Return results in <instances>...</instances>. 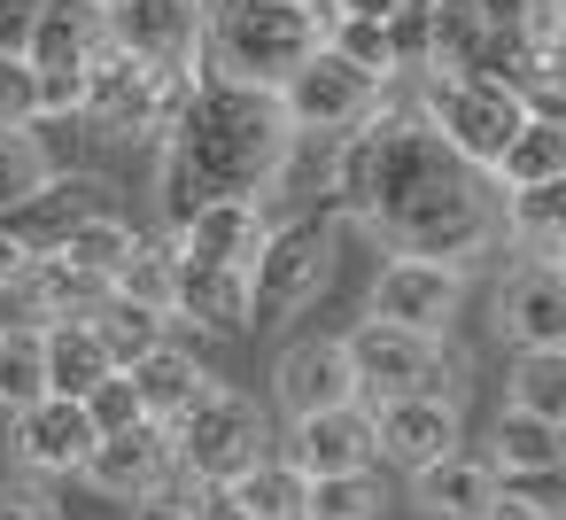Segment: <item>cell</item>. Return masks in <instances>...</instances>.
Returning a JSON list of instances; mask_svg holds the SVG:
<instances>
[{
    "instance_id": "10",
    "label": "cell",
    "mask_w": 566,
    "mask_h": 520,
    "mask_svg": "<svg viewBox=\"0 0 566 520\" xmlns=\"http://www.w3.org/2000/svg\"><path fill=\"white\" fill-rule=\"evenodd\" d=\"M465 311V272L427 264V257H388L373 272V326H396L411 342H442Z\"/></svg>"
},
{
    "instance_id": "44",
    "label": "cell",
    "mask_w": 566,
    "mask_h": 520,
    "mask_svg": "<svg viewBox=\"0 0 566 520\" xmlns=\"http://www.w3.org/2000/svg\"><path fill=\"white\" fill-rule=\"evenodd\" d=\"M396 9H411V0H326L318 17H349V24H388Z\"/></svg>"
},
{
    "instance_id": "36",
    "label": "cell",
    "mask_w": 566,
    "mask_h": 520,
    "mask_svg": "<svg viewBox=\"0 0 566 520\" xmlns=\"http://www.w3.org/2000/svg\"><path fill=\"white\" fill-rule=\"evenodd\" d=\"M303 520H380V481H373V474L303 481Z\"/></svg>"
},
{
    "instance_id": "33",
    "label": "cell",
    "mask_w": 566,
    "mask_h": 520,
    "mask_svg": "<svg viewBox=\"0 0 566 520\" xmlns=\"http://www.w3.org/2000/svg\"><path fill=\"white\" fill-rule=\"evenodd\" d=\"M249 520H303V474L287 458H256L233 489H226Z\"/></svg>"
},
{
    "instance_id": "45",
    "label": "cell",
    "mask_w": 566,
    "mask_h": 520,
    "mask_svg": "<svg viewBox=\"0 0 566 520\" xmlns=\"http://www.w3.org/2000/svg\"><path fill=\"white\" fill-rule=\"evenodd\" d=\"M133 520H195V489L187 497H148V505H133Z\"/></svg>"
},
{
    "instance_id": "35",
    "label": "cell",
    "mask_w": 566,
    "mask_h": 520,
    "mask_svg": "<svg viewBox=\"0 0 566 520\" xmlns=\"http://www.w3.org/2000/svg\"><path fill=\"white\" fill-rule=\"evenodd\" d=\"M109 295L140 303V311H164L171 319V241H133V257L117 264Z\"/></svg>"
},
{
    "instance_id": "25",
    "label": "cell",
    "mask_w": 566,
    "mask_h": 520,
    "mask_svg": "<svg viewBox=\"0 0 566 520\" xmlns=\"http://www.w3.org/2000/svg\"><path fill=\"white\" fill-rule=\"evenodd\" d=\"M496 481H527V474H558L566 466V435L551 419H527V412H496L489 427V458H481Z\"/></svg>"
},
{
    "instance_id": "2",
    "label": "cell",
    "mask_w": 566,
    "mask_h": 520,
    "mask_svg": "<svg viewBox=\"0 0 566 520\" xmlns=\"http://www.w3.org/2000/svg\"><path fill=\"white\" fill-rule=\"evenodd\" d=\"M295 133L280 117L272 94H241L202 79L187 94V110L171 117V148H164V226L179 233L202 202H256L280 164H287Z\"/></svg>"
},
{
    "instance_id": "4",
    "label": "cell",
    "mask_w": 566,
    "mask_h": 520,
    "mask_svg": "<svg viewBox=\"0 0 566 520\" xmlns=\"http://www.w3.org/2000/svg\"><path fill=\"white\" fill-rule=\"evenodd\" d=\"M256 458H272V427L241 388H210L179 427H171V466L195 474V489H233Z\"/></svg>"
},
{
    "instance_id": "8",
    "label": "cell",
    "mask_w": 566,
    "mask_h": 520,
    "mask_svg": "<svg viewBox=\"0 0 566 520\" xmlns=\"http://www.w3.org/2000/svg\"><path fill=\"white\" fill-rule=\"evenodd\" d=\"M380 79H365V71H349L342 55H311L272 102H280V117H287V133L295 141H349L365 117H380Z\"/></svg>"
},
{
    "instance_id": "18",
    "label": "cell",
    "mask_w": 566,
    "mask_h": 520,
    "mask_svg": "<svg viewBox=\"0 0 566 520\" xmlns=\"http://www.w3.org/2000/svg\"><path fill=\"white\" fill-rule=\"evenodd\" d=\"M264 233H272L264 202H202V210L171 233V249L195 257V264H218V272H249L256 249H264Z\"/></svg>"
},
{
    "instance_id": "29",
    "label": "cell",
    "mask_w": 566,
    "mask_h": 520,
    "mask_svg": "<svg viewBox=\"0 0 566 520\" xmlns=\"http://www.w3.org/2000/svg\"><path fill=\"white\" fill-rule=\"evenodd\" d=\"M496 179H504V195H520V187H558V179H566V125H558V117H527V125L504 141Z\"/></svg>"
},
{
    "instance_id": "47",
    "label": "cell",
    "mask_w": 566,
    "mask_h": 520,
    "mask_svg": "<svg viewBox=\"0 0 566 520\" xmlns=\"http://www.w3.org/2000/svg\"><path fill=\"white\" fill-rule=\"evenodd\" d=\"M24 264H32V257H24V249L9 241V226H0V295H9V288L24 280Z\"/></svg>"
},
{
    "instance_id": "41",
    "label": "cell",
    "mask_w": 566,
    "mask_h": 520,
    "mask_svg": "<svg viewBox=\"0 0 566 520\" xmlns=\"http://www.w3.org/2000/svg\"><path fill=\"white\" fill-rule=\"evenodd\" d=\"M40 32V0H0V63H24Z\"/></svg>"
},
{
    "instance_id": "26",
    "label": "cell",
    "mask_w": 566,
    "mask_h": 520,
    "mask_svg": "<svg viewBox=\"0 0 566 520\" xmlns=\"http://www.w3.org/2000/svg\"><path fill=\"white\" fill-rule=\"evenodd\" d=\"M504 241H512L527 264H551V272H558V249H566V179H558V187H520V195H504Z\"/></svg>"
},
{
    "instance_id": "34",
    "label": "cell",
    "mask_w": 566,
    "mask_h": 520,
    "mask_svg": "<svg viewBox=\"0 0 566 520\" xmlns=\"http://www.w3.org/2000/svg\"><path fill=\"white\" fill-rule=\"evenodd\" d=\"M48 396V365H40V326H0V412H24Z\"/></svg>"
},
{
    "instance_id": "37",
    "label": "cell",
    "mask_w": 566,
    "mask_h": 520,
    "mask_svg": "<svg viewBox=\"0 0 566 520\" xmlns=\"http://www.w3.org/2000/svg\"><path fill=\"white\" fill-rule=\"evenodd\" d=\"M40 187H48V148H40V133H0V218L24 210Z\"/></svg>"
},
{
    "instance_id": "49",
    "label": "cell",
    "mask_w": 566,
    "mask_h": 520,
    "mask_svg": "<svg viewBox=\"0 0 566 520\" xmlns=\"http://www.w3.org/2000/svg\"><path fill=\"white\" fill-rule=\"evenodd\" d=\"M287 9H326V0H287Z\"/></svg>"
},
{
    "instance_id": "13",
    "label": "cell",
    "mask_w": 566,
    "mask_h": 520,
    "mask_svg": "<svg viewBox=\"0 0 566 520\" xmlns=\"http://www.w3.org/2000/svg\"><path fill=\"white\" fill-rule=\"evenodd\" d=\"M109 17V48L148 63V71H187L195 32H202V0H117Z\"/></svg>"
},
{
    "instance_id": "24",
    "label": "cell",
    "mask_w": 566,
    "mask_h": 520,
    "mask_svg": "<svg viewBox=\"0 0 566 520\" xmlns=\"http://www.w3.org/2000/svg\"><path fill=\"white\" fill-rule=\"evenodd\" d=\"M411 505L434 512V520H481V512L496 505V474H489L481 458L450 450V458H434L427 474H411Z\"/></svg>"
},
{
    "instance_id": "6",
    "label": "cell",
    "mask_w": 566,
    "mask_h": 520,
    "mask_svg": "<svg viewBox=\"0 0 566 520\" xmlns=\"http://www.w3.org/2000/svg\"><path fill=\"white\" fill-rule=\"evenodd\" d=\"M187 94H195L187 71H148V63L102 48L86 63V110L78 117H94L102 133H171V117L187 110Z\"/></svg>"
},
{
    "instance_id": "30",
    "label": "cell",
    "mask_w": 566,
    "mask_h": 520,
    "mask_svg": "<svg viewBox=\"0 0 566 520\" xmlns=\"http://www.w3.org/2000/svg\"><path fill=\"white\" fill-rule=\"evenodd\" d=\"M133 241H140V233H133L117 210H94V218H78L48 257H63L71 272H86V280H102V288H109V280H117V264L133 257Z\"/></svg>"
},
{
    "instance_id": "23",
    "label": "cell",
    "mask_w": 566,
    "mask_h": 520,
    "mask_svg": "<svg viewBox=\"0 0 566 520\" xmlns=\"http://www.w3.org/2000/svg\"><path fill=\"white\" fill-rule=\"evenodd\" d=\"M40 365H48V396H71V404H86L117 365L102 357V342H94V326L86 319H55V326H40Z\"/></svg>"
},
{
    "instance_id": "31",
    "label": "cell",
    "mask_w": 566,
    "mask_h": 520,
    "mask_svg": "<svg viewBox=\"0 0 566 520\" xmlns=\"http://www.w3.org/2000/svg\"><path fill=\"white\" fill-rule=\"evenodd\" d=\"M504 412H527V419H566V350H520L512 357V381H504Z\"/></svg>"
},
{
    "instance_id": "5",
    "label": "cell",
    "mask_w": 566,
    "mask_h": 520,
    "mask_svg": "<svg viewBox=\"0 0 566 520\" xmlns=\"http://www.w3.org/2000/svg\"><path fill=\"white\" fill-rule=\"evenodd\" d=\"M342 357H349V373H357V404L373 396V404H396V396H434V404H458V388H465V365L442 350V342H411V334H396V326H357V334H342Z\"/></svg>"
},
{
    "instance_id": "3",
    "label": "cell",
    "mask_w": 566,
    "mask_h": 520,
    "mask_svg": "<svg viewBox=\"0 0 566 520\" xmlns=\"http://www.w3.org/2000/svg\"><path fill=\"white\" fill-rule=\"evenodd\" d=\"M318 55V9L287 0H210V79L241 94H280Z\"/></svg>"
},
{
    "instance_id": "16",
    "label": "cell",
    "mask_w": 566,
    "mask_h": 520,
    "mask_svg": "<svg viewBox=\"0 0 566 520\" xmlns=\"http://www.w3.org/2000/svg\"><path fill=\"white\" fill-rule=\"evenodd\" d=\"M78 474H86L102 497H117V505H148V497H164V481H171V435L148 427V419L125 427V435H102Z\"/></svg>"
},
{
    "instance_id": "27",
    "label": "cell",
    "mask_w": 566,
    "mask_h": 520,
    "mask_svg": "<svg viewBox=\"0 0 566 520\" xmlns=\"http://www.w3.org/2000/svg\"><path fill=\"white\" fill-rule=\"evenodd\" d=\"M86 326H94V342H102V357H109L117 373H133L140 357H156V350L171 342V319H164V311H140V303H125V295H102V303L86 311Z\"/></svg>"
},
{
    "instance_id": "11",
    "label": "cell",
    "mask_w": 566,
    "mask_h": 520,
    "mask_svg": "<svg viewBox=\"0 0 566 520\" xmlns=\"http://www.w3.org/2000/svg\"><path fill=\"white\" fill-rule=\"evenodd\" d=\"M272 396L287 419H311V412H342L357 404V373L342 357V334H303L272 357Z\"/></svg>"
},
{
    "instance_id": "48",
    "label": "cell",
    "mask_w": 566,
    "mask_h": 520,
    "mask_svg": "<svg viewBox=\"0 0 566 520\" xmlns=\"http://www.w3.org/2000/svg\"><path fill=\"white\" fill-rule=\"evenodd\" d=\"M481 520H512V512H504V505H489V512H481Z\"/></svg>"
},
{
    "instance_id": "32",
    "label": "cell",
    "mask_w": 566,
    "mask_h": 520,
    "mask_svg": "<svg viewBox=\"0 0 566 520\" xmlns=\"http://www.w3.org/2000/svg\"><path fill=\"white\" fill-rule=\"evenodd\" d=\"M481 40H489V24L473 0H427V79H458Z\"/></svg>"
},
{
    "instance_id": "19",
    "label": "cell",
    "mask_w": 566,
    "mask_h": 520,
    "mask_svg": "<svg viewBox=\"0 0 566 520\" xmlns=\"http://www.w3.org/2000/svg\"><path fill=\"white\" fill-rule=\"evenodd\" d=\"M125 381H133V396H140V419H148V427H164V435H171V427H179L210 388H218V373H210L195 350H179V342H164L156 357H140Z\"/></svg>"
},
{
    "instance_id": "21",
    "label": "cell",
    "mask_w": 566,
    "mask_h": 520,
    "mask_svg": "<svg viewBox=\"0 0 566 520\" xmlns=\"http://www.w3.org/2000/svg\"><path fill=\"white\" fill-rule=\"evenodd\" d=\"M109 48V17L94 9V0H40V32H32V71H86L94 55Z\"/></svg>"
},
{
    "instance_id": "7",
    "label": "cell",
    "mask_w": 566,
    "mask_h": 520,
    "mask_svg": "<svg viewBox=\"0 0 566 520\" xmlns=\"http://www.w3.org/2000/svg\"><path fill=\"white\" fill-rule=\"evenodd\" d=\"M419 125H427L465 171H496V156H504V141L527 125V110H520L512 94H496V86L427 79V94H419Z\"/></svg>"
},
{
    "instance_id": "46",
    "label": "cell",
    "mask_w": 566,
    "mask_h": 520,
    "mask_svg": "<svg viewBox=\"0 0 566 520\" xmlns=\"http://www.w3.org/2000/svg\"><path fill=\"white\" fill-rule=\"evenodd\" d=\"M195 520H249V512H241L226 489H195Z\"/></svg>"
},
{
    "instance_id": "9",
    "label": "cell",
    "mask_w": 566,
    "mask_h": 520,
    "mask_svg": "<svg viewBox=\"0 0 566 520\" xmlns=\"http://www.w3.org/2000/svg\"><path fill=\"white\" fill-rule=\"evenodd\" d=\"M326 272H334V226L326 218H287V226L264 233V249L249 264V311L287 319L326 288Z\"/></svg>"
},
{
    "instance_id": "22",
    "label": "cell",
    "mask_w": 566,
    "mask_h": 520,
    "mask_svg": "<svg viewBox=\"0 0 566 520\" xmlns=\"http://www.w3.org/2000/svg\"><path fill=\"white\" fill-rule=\"evenodd\" d=\"M102 210V187L94 179H48L24 210H9V218H0V226H9V241L24 249V257H48L78 218H94Z\"/></svg>"
},
{
    "instance_id": "43",
    "label": "cell",
    "mask_w": 566,
    "mask_h": 520,
    "mask_svg": "<svg viewBox=\"0 0 566 520\" xmlns=\"http://www.w3.org/2000/svg\"><path fill=\"white\" fill-rule=\"evenodd\" d=\"M0 520H63V512H55V497L32 489V481H0Z\"/></svg>"
},
{
    "instance_id": "50",
    "label": "cell",
    "mask_w": 566,
    "mask_h": 520,
    "mask_svg": "<svg viewBox=\"0 0 566 520\" xmlns=\"http://www.w3.org/2000/svg\"><path fill=\"white\" fill-rule=\"evenodd\" d=\"M94 9H117V0H94Z\"/></svg>"
},
{
    "instance_id": "20",
    "label": "cell",
    "mask_w": 566,
    "mask_h": 520,
    "mask_svg": "<svg viewBox=\"0 0 566 520\" xmlns=\"http://www.w3.org/2000/svg\"><path fill=\"white\" fill-rule=\"evenodd\" d=\"M171 319H195L210 334H241L256 311H249V272H218V264H195L171 249Z\"/></svg>"
},
{
    "instance_id": "17",
    "label": "cell",
    "mask_w": 566,
    "mask_h": 520,
    "mask_svg": "<svg viewBox=\"0 0 566 520\" xmlns=\"http://www.w3.org/2000/svg\"><path fill=\"white\" fill-rule=\"evenodd\" d=\"M496 334L512 350H566V280L551 264H520L496 288Z\"/></svg>"
},
{
    "instance_id": "28",
    "label": "cell",
    "mask_w": 566,
    "mask_h": 520,
    "mask_svg": "<svg viewBox=\"0 0 566 520\" xmlns=\"http://www.w3.org/2000/svg\"><path fill=\"white\" fill-rule=\"evenodd\" d=\"M9 295H17L24 311H40V326H55V319H86L109 288H102V280H86V272H71L63 257H32V264H24V280H17Z\"/></svg>"
},
{
    "instance_id": "14",
    "label": "cell",
    "mask_w": 566,
    "mask_h": 520,
    "mask_svg": "<svg viewBox=\"0 0 566 520\" xmlns=\"http://www.w3.org/2000/svg\"><path fill=\"white\" fill-rule=\"evenodd\" d=\"M94 443L102 435H94L86 404H71V396H40L9 419V450H17L24 474H78L94 458Z\"/></svg>"
},
{
    "instance_id": "38",
    "label": "cell",
    "mask_w": 566,
    "mask_h": 520,
    "mask_svg": "<svg viewBox=\"0 0 566 520\" xmlns=\"http://www.w3.org/2000/svg\"><path fill=\"white\" fill-rule=\"evenodd\" d=\"M489 32H520L535 55H558V0H473Z\"/></svg>"
},
{
    "instance_id": "42",
    "label": "cell",
    "mask_w": 566,
    "mask_h": 520,
    "mask_svg": "<svg viewBox=\"0 0 566 520\" xmlns=\"http://www.w3.org/2000/svg\"><path fill=\"white\" fill-rule=\"evenodd\" d=\"M78 110H86V71H48L40 79V117H78Z\"/></svg>"
},
{
    "instance_id": "15",
    "label": "cell",
    "mask_w": 566,
    "mask_h": 520,
    "mask_svg": "<svg viewBox=\"0 0 566 520\" xmlns=\"http://www.w3.org/2000/svg\"><path fill=\"white\" fill-rule=\"evenodd\" d=\"M303 481H326V474H373V412L365 404H342V412H311L287 427V450H280Z\"/></svg>"
},
{
    "instance_id": "12",
    "label": "cell",
    "mask_w": 566,
    "mask_h": 520,
    "mask_svg": "<svg viewBox=\"0 0 566 520\" xmlns=\"http://www.w3.org/2000/svg\"><path fill=\"white\" fill-rule=\"evenodd\" d=\"M365 412H373V458H396L403 474H427L434 458L465 450V419H458V404L396 396V404H365Z\"/></svg>"
},
{
    "instance_id": "1",
    "label": "cell",
    "mask_w": 566,
    "mask_h": 520,
    "mask_svg": "<svg viewBox=\"0 0 566 520\" xmlns=\"http://www.w3.org/2000/svg\"><path fill=\"white\" fill-rule=\"evenodd\" d=\"M334 195L349 202L357 226H373L396 257H427L465 272L489 241H496V210L481 195V179L419 125V110L403 117H365L342 148H334Z\"/></svg>"
},
{
    "instance_id": "40",
    "label": "cell",
    "mask_w": 566,
    "mask_h": 520,
    "mask_svg": "<svg viewBox=\"0 0 566 520\" xmlns=\"http://www.w3.org/2000/svg\"><path fill=\"white\" fill-rule=\"evenodd\" d=\"M86 419H94V435H125V427H140V396H133V381L109 373V381L86 396Z\"/></svg>"
},
{
    "instance_id": "39",
    "label": "cell",
    "mask_w": 566,
    "mask_h": 520,
    "mask_svg": "<svg viewBox=\"0 0 566 520\" xmlns=\"http://www.w3.org/2000/svg\"><path fill=\"white\" fill-rule=\"evenodd\" d=\"M40 125V79L32 63H0V133H32Z\"/></svg>"
}]
</instances>
